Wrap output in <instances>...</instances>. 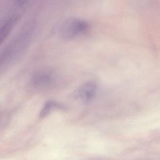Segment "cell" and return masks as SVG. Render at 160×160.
Returning <instances> with one entry per match:
<instances>
[{
  "label": "cell",
  "instance_id": "cell-4",
  "mask_svg": "<svg viewBox=\"0 0 160 160\" xmlns=\"http://www.w3.org/2000/svg\"><path fill=\"white\" fill-rule=\"evenodd\" d=\"M19 19L18 15H14L8 19L0 27V45L9 35Z\"/></svg>",
  "mask_w": 160,
  "mask_h": 160
},
{
  "label": "cell",
  "instance_id": "cell-5",
  "mask_svg": "<svg viewBox=\"0 0 160 160\" xmlns=\"http://www.w3.org/2000/svg\"><path fill=\"white\" fill-rule=\"evenodd\" d=\"M63 108V107L60 103L53 101H49L45 103L40 111L39 116L40 118H43L55 109H62Z\"/></svg>",
  "mask_w": 160,
  "mask_h": 160
},
{
  "label": "cell",
  "instance_id": "cell-2",
  "mask_svg": "<svg viewBox=\"0 0 160 160\" xmlns=\"http://www.w3.org/2000/svg\"><path fill=\"white\" fill-rule=\"evenodd\" d=\"M97 88V84L95 82H87L77 90L76 96L83 103H89L95 98Z\"/></svg>",
  "mask_w": 160,
  "mask_h": 160
},
{
  "label": "cell",
  "instance_id": "cell-6",
  "mask_svg": "<svg viewBox=\"0 0 160 160\" xmlns=\"http://www.w3.org/2000/svg\"><path fill=\"white\" fill-rule=\"evenodd\" d=\"M28 0H14L15 3L18 6H22L24 5Z\"/></svg>",
  "mask_w": 160,
  "mask_h": 160
},
{
  "label": "cell",
  "instance_id": "cell-1",
  "mask_svg": "<svg viewBox=\"0 0 160 160\" xmlns=\"http://www.w3.org/2000/svg\"><path fill=\"white\" fill-rule=\"evenodd\" d=\"M88 28V23L85 21L77 18H69L60 26L59 35L64 41H71L85 32Z\"/></svg>",
  "mask_w": 160,
  "mask_h": 160
},
{
  "label": "cell",
  "instance_id": "cell-3",
  "mask_svg": "<svg viewBox=\"0 0 160 160\" xmlns=\"http://www.w3.org/2000/svg\"><path fill=\"white\" fill-rule=\"evenodd\" d=\"M54 80V75L51 71H41L34 77L33 84L39 88H47L53 84Z\"/></svg>",
  "mask_w": 160,
  "mask_h": 160
}]
</instances>
